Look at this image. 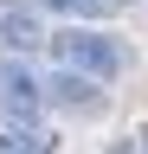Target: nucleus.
<instances>
[{
  "label": "nucleus",
  "instance_id": "1",
  "mask_svg": "<svg viewBox=\"0 0 148 154\" xmlns=\"http://www.w3.org/2000/svg\"><path fill=\"white\" fill-rule=\"evenodd\" d=\"M45 51L58 58V71H77L90 84H109V77L129 71V45L109 38V32H97V26H58L45 38Z\"/></svg>",
  "mask_w": 148,
  "mask_h": 154
},
{
  "label": "nucleus",
  "instance_id": "2",
  "mask_svg": "<svg viewBox=\"0 0 148 154\" xmlns=\"http://www.w3.org/2000/svg\"><path fill=\"white\" fill-rule=\"evenodd\" d=\"M45 19L32 0H0V51H39L45 45Z\"/></svg>",
  "mask_w": 148,
  "mask_h": 154
},
{
  "label": "nucleus",
  "instance_id": "3",
  "mask_svg": "<svg viewBox=\"0 0 148 154\" xmlns=\"http://www.w3.org/2000/svg\"><path fill=\"white\" fill-rule=\"evenodd\" d=\"M45 109V84L26 64H7L0 58V116H39Z\"/></svg>",
  "mask_w": 148,
  "mask_h": 154
},
{
  "label": "nucleus",
  "instance_id": "4",
  "mask_svg": "<svg viewBox=\"0 0 148 154\" xmlns=\"http://www.w3.org/2000/svg\"><path fill=\"white\" fill-rule=\"evenodd\" d=\"M58 135H52L39 116H0V154H52Z\"/></svg>",
  "mask_w": 148,
  "mask_h": 154
},
{
  "label": "nucleus",
  "instance_id": "5",
  "mask_svg": "<svg viewBox=\"0 0 148 154\" xmlns=\"http://www.w3.org/2000/svg\"><path fill=\"white\" fill-rule=\"evenodd\" d=\"M45 103H58V109H71V116H97L103 96H97V84L77 77V71H52V77H45Z\"/></svg>",
  "mask_w": 148,
  "mask_h": 154
},
{
  "label": "nucleus",
  "instance_id": "6",
  "mask_svg": "<svg viewBox=\"0 0 148 154\" xmlns=\"http://www.w3.org/2000/svg\"><path fill=\"white\" fill-rule=\"evenodd\" d=\"M52 13H65V19H109V13H122L129 0H45Z\"/></svg>",
  "mask_w": 148,
  "mask_h": 154
},
{
  "label": "nucleus",
  "instance_id": "7",
  "mask_svg": "<svg viewBox=\"0 0 148 154\" xmlns=\"http://www.w3.org/2000/svg\"><path fill=\"white\" fill-rule=\"evenodd\" d=\"M129 154H148V122H142L135 135H129Z\"/></svg>",
  "mask_w": 148,
  "mask_h": 154
}]
</instances>
